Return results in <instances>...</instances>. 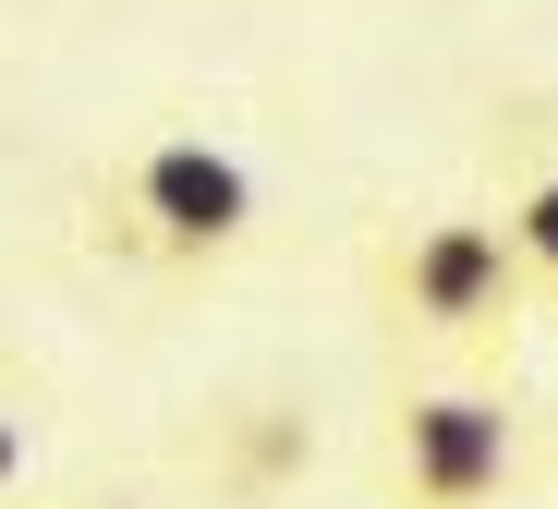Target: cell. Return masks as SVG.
<instances>
[{"mask_svg":"<svg viewBox=\"0 0 558 509\" xmlns=\"http://www.w3.org/2000/svg\"><path fill=\"white\" fill-rule=\"evenodd\" d=\"M522 255H510V231L498 219H474V207H449V219H413L401 243H389V303H401V328H425V340H498L510 316H522Z\"/></svg>","mask_w":558,"mask_h":509,"instance_id":"2","label":"cell"},{"mask_svg":"<svg viewBox=\"0 0 558 509\" xmlns=\"http://www.w3.org/2000/svg\"><path fill=\"white\" fill-rule=\"evenodd\" d=\"M498 231H510V255H522V279H546L558 291V170H534L510 207H498Z\"/></svg>","mask_w":558,"mask_h":509,"instance_id":"4","label":"cell"},{"mask_svg":"<svg viewBox=\"0 0 558 509\" xmlns=\"http://www.w3.org/2000/svg\"><path fill=\"white\" fill-rule=\"evenodd\" d=\"M510 473H522V413L498 388H401V413H389L401 509H498Z\"/></svg>","mask_w":558,"mask_h":509,"instance_id":"1","label":"cell"},{"mask_svg":"<svg viewBox=\"0 0 558 509\" xmlns=\"http://www.w3.org/2000/svg\"><path fill=\"white\" fill-rule=\"evenodd\" d=\"M122 207H134V231H146L158 255L207 267V255H231V243L255 231V170H243L231 146H207V134H158V146H134V170H122Z\"/></svg>","mask_w":558,"mask_h":509,"instance_id":"3","label":"cell"},{"mask_svg":"<svg viewBox=\"0 0 558 509\" xmlns=\"http://www.w3.org/2000/svg\"><path fill=\"white\" fill-rule=\"evenodd\" d=\"M13 485H25V425L0 413V497H13Z\"/></svg>","mask_w":558,"mask_h":509,"instance_id":"5","label":"cell"}]
</instances>
